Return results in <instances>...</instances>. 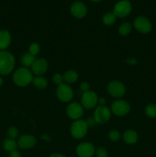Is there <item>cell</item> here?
Here are the masks:
<instances>
[{
    "label": "cell",
    "mask_w": 156,
    "mask_h": 157,
    "mask_svg": "<svg viewBox=\"0 0 156 157\" xmlns=\"http://www.w3.org/2000/svg\"><path fill=\"white\" fill-rule=\"evenodd\" d=\"M14 84L20 87H24L32 83L34 79L33 73L27 67H21L17 69L12 76Z\"/></svg>",
    "instance_id": "obj_1"
},
{
    "label": "cell",
    "mask_w": 156,
    "mask_h": 157,
    "mask_svg": "<svg viewBox=\"0 0 156 157\" xmlns=\"http://www.w3.org/2000/svg\"><path fill=\"white\" fill-rule=\"evenodd\" d=\"M15 58L11 52L8 51H0V75H9L14 70Z\"/></svg>",
    "instance_id": "obj_2"
},
{
    "label": "cell",
    "mask_w": 156,
    "mask_h": 157,
    "mask_svg": "<svg viewBox=\"0 0 156 157\" xmlns=\"http://www.w3.org/2000/svg\"><path fill=\"white\" fill-rule=\"evenodd\" d=\"M88 125L87 122L83 120L74 121L70 125V133L72 136L76 140H80L85 137L88 131Z\"/></svg>",
    "instance_id": "obj_3"
},
{
    "label": "cell",
    "mask_w": 156,
    "mask_h": 157,
    "mask_svg": "<svg viewBox=\"0 0 156 157\" xmlns=\"http://www.w3.org/2000/svg\"><path fill=\"white\" fill-rule=\"evenodd\" d=\"M132 6L128 0H121L114 6L113 12L116 18H125L132 12Z\"/></svg>",
    "instance_id": "obj_4"
},
{
    "label": "cell",
    "mask_w": 156,
    "mask_h": 157,
    "mask_svg": "<svg viewBox=\"0 0 156 157\" xmlns=\"http://www.w3.org/2000/svg\"><path fill=\"white\" fill-rule=\"evenodd\" d=\"M111 110L106 106H98L93 112V119L98 124H104L111 118Z\"/></svg>",
    "instance_id": "obj_5"
},
{
    "label": "cell",
    "mask_w": 156,
    "mask_h": 157,
    "mask_svg": "<svg viewBox=\"0 0 156 157\" xmlns=\"http://www.w3.org/2000/svg\"><path fill=\"white\" fill-rule=\"evenodd\" d=\"M56 95L58 99L63 103L70 102L73 98V91L70 85L63 83L58 86L56 90Z\"/></svg>",
    "instance_id": "obj_6"
},
{
    "label": "cell",
    "mask_w": 156,
    "mask_h": 157,
    "mask_svg": "<svg viewBox=\"0 0 156 157\" xmlns=\"http://www.w3.org/2000/svg\"><path fill=\"white\" fill-rule=\"evenodd\" d=\"M130 104L124 100H117L111 105V112L117 117H124L130 111Z\"/></svg>",
    "instance_id": "obj_7"
},
{
    "label": "cell",
    "mask_w": 156,
    "mask_h": 157,
    "mask_svg": "<svg viewBox=\"0 0 156 157\" xmlns=\"http://www.w3.org/2000/svg\"><path fill=\"white\" fill-rule=\"evenodd\" d=\"M109 94L115 98H120L125 95L126 89L123 83L119 81H113L107 85Z\"/></svg>",
    "instance_id": "obj_8"
},
{
    "label": "cell",
    "mask_w": 156,
    "mask_h": 157,
    "mask_svg": "<svg viewBox=\"0 0 156 157\" xmlns=\"http://www.w3.org/2000/svg\"><path fill=\"white\" fill-rule=\"evenodd\" d=\"M98 104V96L93 90L84 92L81 98V105L84 109L90 110L94 108Z\"/></svg>",
    "instance_id": "obj_9"
},
{
    "label": "cell",
    "mask_w": 156,
    "mask_h": 157,
    "mask_svg": "<svg viewBox=\"0 0 156 157\" xmlns=\"http://www.w3.org/2000/svg\"><path fill=\"white\" fill-rule=\"evenodd\" d=\"M133 26L138 32L147 34L151 32L152 25L150 20L145 16H138L133 22Z\"/></svg>",
    "instance_id": "obj_10"
},
{
    "label": "cell",
    "mask_w": 156,
    "mask_h": 157,
    "mask_svg": "<svg viewBox=\"0 0 156 157\" xmlns=\"http://www.w3.org/2000/svg\"><path fill=\"white\" fill-rule=\"evenodd\" d=\"M84 108L81 104L76 102H72L68 104L66 110L67 115L73 121L80 120L84 115Z\"/></svg>",
    "instance_id": "obj_11"
},
{
    "label": "cell",
    "mask_w": 156,
    "mask_h": 157,
    "mask_svg": "<svg viewBox=\"0 0 156 157\" xmlns=\"http://www.w3.org/2000/svg\"><path fill=\"white\" fill-rule=\"evenodd\" d=\"M76 153L79 157H93L96 153V149L91 143L84 142L76 147Z\"/></svg>",
    "instance_id": "obj_12"
},
{
    "label": "cell",
    "mask_w": 156,
    "mask_h": 157,
    "mask_svg": "<svg viewBox=\"0 0 156 157\" xmlns=\"http://www.w3.org/2000/svg\"><path fill=\"white\" fill-rule=\"evenodd\" d=\"M70 13L76 18H83L87 13V8L84 2L76 1L70 6Z\"/></svg>",
    "instance_id": "obj_13"
},
{
    "label": "cell",
    "mask_w": 156,
    "mask_h": 157,
    "mask_svg": "<svg viewBox=\"0 0 156 157\" xmlns=\"http://www.w3.org/2000/svg\"><path fill=\"white\" fill-rule=\"evenodd\" d=\"M18 147L23 150L32 149L36 145L37 140L33 135L24 134L20 136L18 140Z\"/></svg>",
    "instance_id": "obj_14"
},
{
    "label": "cell",
    "mask_w": 156,
    "mask_h": 157,
    "mask_svg": "<svg viewBox=\"0 0 156 157\" xmlns=\"http://www.w3.org/2000/svg\"><path fill=\"white\" fill-rule=\"evenodd\" d=\"M31 68L34 75L37 76H41L47 71L48 64H47V61L44 58H38L35 60Z\"/></svg>",
    "instance_id": "obj_15"
},
{
    "label": "cell",
    "mask_w": 156,
    "mask_h": 157,
    "mask_svg": "<svg viewBox=\"0 0 156 157\" xmlns=\"http://www.w3.org/2000/svg\"><path fill=\"white\" fill-rule=\"evenodd\" d=\"M12 42L10 32L6 29L0 30V51H5L9 47Z\"/></svg>",
    "instance_id": "obj_16"
},
{
    "label": "cell",
    "mask_w": 156,
    "mask_h": 157,
    "mask_svg": "<svg viewBox=\"0 0 156 157\" xmlns=\"http://www.w3.org/2000/svg\"><path fill=\"white\" fill-rule=\"evenodd\" d=\"M122 139L123 141L127 144H136L139 139V135L135 130H125L122 134Z\"/></svg>",
    "instance_id": "obj_17"
},
{
    "label": "cell",
    "mask_w": 156,
    "mask_h": 157,
    "mask_svg": "<svg viewBox=\"0 0 156 157\" xmlns=\"http://www.w3.org/2000/svg\"><path fill=\"white\" fill-rule=\"evenodd\" d=\"M63 78H64V82H65L66 84H73L78 80L79 75L76 71L69 70L63 75Z\"/></svg>",
    "instance_id": "obj_18"
},
{
    "label": "cell",
    "mask_w": 156,
    "mask_h": 157,
    "mask_svg": "<svg viewBox=\"0 0 156 157\" xmlns=\"http://www.w3.org/2000/svg\"><path fill=\"white\" fill-rule=\"evenodd\" d=\"M35 60H36L35 56L32 55V54H30L29 52H27V53H24V55L21 56V64H22V66L24 67L29 68V67H32V64H34Z\"/></svg>",
    "instance_id": "obj_19"
},
{
    "label": "cell",
    "mask_w": 156,
    "mask_h": 157,
    "mask_svg": "<svg viewBox=\"0 0 156 157\" xmlns=\"http://www.w3.org/2000/svg\"><path fill=\"white\" fill-rule=\"evenodd\" d=\"M32 84H33L34 87L39 90H44L45 88H47V85H48L47 80L42 76H38L36 78H34Z\"/></svg>",
    "instance_id": "obj_20"
},
{
    "label": "cell",
    "mask_w": 156,
    "mask_h": 157,
    "mask_svg": "<svg viewBox=\"0 0 156 157\" xmlns=\"http://www.w3.org/2000/svg\"><path fill=\"white\" fill-rule=\"evenodd\" d=\"M17 147H18V144L15 141V140L9 139V138H7V139L3 141L2 144V147L6 152H10L13 151V150H16Z\"/></svg>",
    "instance_id": "obj_21"
},
{
    "label": "cell",
    "mask_w": 156,
    "mask_h": 157,
    "mask_svg": "<svg viewBox=\"0 0 156 157\" xmlns=\"http://www.w3.org/2000/svg\"><path fill=\"white\" fill-rule=\"evenodd\" d=\"M116 21V16L113 12H107L102 17V22L106 25H113Z\"/></svg>",
    "instance_id": "obj_22"
},
{
    "label": "cell",
    "mask_w": 156,
    "mask_h": 157,
    "mask_svg": "<svg viewBox=\"0 0 156 157\" xmlns=\"http://www.w3.org/2000/svg\"><path fill=\"white\" fill-rule=\"evenodd\" d=\"M132 25L128 22H124L119 26V33L122 36H126L131 32L132 31Z\"/></svg>",
    "instance_id": "obj_23"
},
{
    "label": "cell",
    "mask_w": 156,
    "mask_h": 157,
    "mask_svg": "<svg viewBox=\"0 0 156 157\" xmlns=\"http://www.w3.org/2000/svg\"><path fill=\"white\" fill-rule=\"evenodd\" d=\"M145 113L146 116L149 118L156 117V104H149L145 107Z\"/></svg>",
    "instance_id": "obj_24"
},
{
    "label": "cell",
    "mask_w": 156,
    "mask_h": 157,
    "mask_svg": "<svg viewBox=\"0 0 156 157\" xmlns=\"http://www.w3.org/2000/svg\"><path fill=\"white\" fill-rule=\"evenodd\" d=\"M40 50H41V48H40V45L38 44V43H32L29 46L28 48V52L30 54H32L34 56H36L39 54Z\"/></svg>",
    "instance_id": "obj_25"
},
{
    "label": "cell",
    "mask_w": 156,
    "mask_h": 157,
    "mask_svg": "<svg viewBox=\"0 0 156 157\" xmlns=\"http://www.w3.org/2000/svg\"><path fill=\"white\" fill-rule=\"evenodd\" d=\"M8 138L15 140L18 136V130L15 127H9L7 131Z\"/></svg>",
    "instance_id": "obj_26"
},
{
    "label": "cell",
    "mask_w": 156,
    "mask_h": 157,
    "mask_svg": "<svg viewBox=\"0 0 156 157\" xmlns=\"http://www.w3.org/2000/svg\"><path fill=\"white\" fill-rule=\"evenodd\" d=\"M109 138L110 139V140L113 141V142H117L120 140L121 138V134L118 130H113L109 133Z\"/></svg>",
    "instance_id": "obj_27"
},
{
    "label": "cell",
    "mask_w": 156,
    "mask_h": 157,
    "mask_svg": "<svg viewBox=\"0 0 156 157\" xmlns=\"http://www.w3.org/2000/svg\"><path fill=\"white\" fill-rule=\"evenodd\" d=\"M52 81L57 85H60V84H63L64 83V78H63V75H60V74L57 73L55 75H53L52 77Z\"/></svg>",
    "instance_id": "obj_28"
},
{
    "label": "cell",
    "mask_w": 156,
    "mask_h": 157,
    "mask_svg": "<svg viewBox=\"0 0 156 157\" xmlns=\"http://www.w3.org/2000/svg\"><path fill=\"white\" fill-rule=\"evenodd\" d=\"M96 157H108V153L106 150L102 147H99L96 150Z\"/></svg>",
    "instance_id": "obj_29"
},
{
    "label": "cell",
    "mask_w": 156,
    "mask_h": 157,
    "mask_svg": "<svg viewBox=\"0 0 156 157\" xmlns=\"http://www.w3.org/2000/svg\"><path fill=\"white\" fill-rule=\"evenodd\" d=\"M80 90H82L84 93V92H87L90 90V84H89V83L86 82V81L81 83L80 85Z\"/></svg>",
    "instance_id": "obj_30"
},
{
    "label": "cell",
    "mask_w": 156,
    "mask_h": 157,
    "mask_svg": "<svg viewBox=\"0 0 156 157\" xmlns=\"http://www.w3.org/2000/svg\"><path fill=\"white\" fill-rule=\"evenodd\" d=\"M9 157H21V153H20L19 151H18L17 150H13V151L9 153Z\"/></svg>",
    "instance_id": "obj_31"
},
{
    "label": "cell",
    "mask_w": 156,
    "mask_h": 157,
    "mask_svg": "<svg viewBox=\"0 0 156 157\" xmlns=\"http://www.w3.org/2000/svg\"><path fill=\"white\" fill-rule=\"evenodd\" d=\"M86 122H87V125H88V127H93V126H94L95 124H96V121H94L93 117V118H89V119L87 120V121H86Z\"/></svg>",
    "instance_id": "obj_32"
},
{
    "label": "cell",
    "mask_w": 156,
    "mask_h": 157,
    "mask_svg": "<svg viewBox=\"0 0 156 157\" xmlns=\"http://www.w3.org/2000/svg\"><path fill=\"white\" fill-rule=\"evenodd\" d=\"M41 138L43 140L45 141V142H50V141L51 140V137H50L48 134H45V133L41 135Z\"/></svg>",
    "instance_id": "obj_33"
},
{
    "label": "cell",
    "mask_w": 156,
    "mask_h": 157,
    "mask_svg": "<svg viewBox=\"0 0 156 157\" xmlns=\"http://www.w3.org/2000/svg\"><path fill=\"white\" fill-rule=\"evenodd\" d=\"M106 103V100L105 98H98V104L99 106H105Z\"/></svg>",
    "instance_id": "obj_34"
},
{
    "label": "cell",
    "mask_w": 156,
    "mask_h": 157,
    "mask_svg": "<svg viewBox=\"0 0 156 157\" xmlns=\"http://www.w3.org/2000/svg\"><path fill=\"white\" fill-rule=\"evenodd\" d=\"M126 62L128 63V64H131V65H134V64H137L138 61L136 59H135V58H128V59L126 60Z\"/></svg>",
    "instance_id": "obj_35"
},
{
    "label": "cell",
    "mask_w": 156,
    "mask_h": 157,
    "mask_svg": "<svg viewBox=\"0 0 156 157\" xmlns=\"http://www.w3.org/2000/svg\"><path fill=\"white\" fill-rule=\"evenodd\" d=\"M49 157H66L64 155L61 154V153H52Z\"/></svg>",
    "instance_id": "obj_36"
},
{
    "label": "cell",
    "mask_w": 156,
    "mask_h": 157,
    "mask_svg": "<svg viewBox=\"0 0 156 157\" xmlns=\"http://www.w3.org/2000/svg\"><path fill=\"white\" fill-rule=\"evenodd\" d=\"M3 83H4V80H3V78L0 75V87L3 85Z\"/></svg>",
    "instance_id": "obj_37"
},
{
    "label": "cell",
    "mask_w": 156,
    "mask_h": 157,
    "mask_svg": "<svg viewBox=\"0 0 156 157\" xmlns=\"http://www.w3.org/2000/svg\"><path fill=\"white\" fill-rule=\"evenodd\" d=\"M91 2H99L102 1V0H90Z\"/></svg>",
    "instance_id": "obj_38"
}]
</instances>
